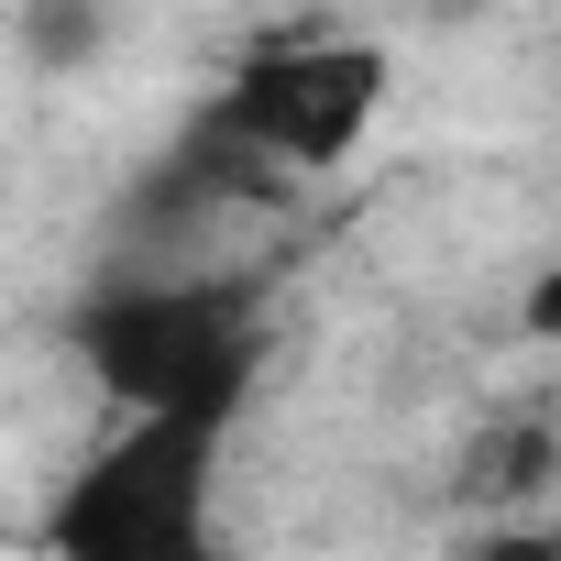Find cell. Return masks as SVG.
Segmentation results:
<instances>
[{
  "mask_svg": "<svg viewBox=\"0 0 561 561\" xmlns=\"http://www.w3.org/2000/svg\"><path fill=\"white\" fill-rule=\"evenodd\" d=\"M78 364L133 408V419H231L264 331L242 287H187V275H154V287H111L78 320Z\"/></svg>",
  "mask_w": 561,
  "mask_h": 561,
  "instance_id": "1",
  "label": "cell"
},
{
  "mask_svg": "<svg viewBox=\"0 0 561 561\" xmlns=\"http://www.w3.org/2000/svg\"><path fill=\"white\" fill-rule=\"evenodd\" d=\"M220 430L231 419H122L56 495V561H220Z\"/></svg>",
  "mask_w": 561,
  "mask_h": 561,
  "instance_id": "2",
  "label": "cell"
},
{
  "mask_svg": "<svg viewBox=\"0 0 561 561\" xmlns=\"http://www.w3.org/2000/svg\"><path fill=\"white\" fill-rule=\"evenodd\" d=\"M375 111H386V45H364V34H298V45L242 56V78H231V100L209 122L264 176H320V165H342L375 133Z\"/></svg>",
  "mask_w": 561,
  "mask_h": 561,
  "instance_id": "3",
  "label": "cell"
},
{
  "mask_svg": "<svg viewBox=\"0 0 561 561\" xmlns=\"http://www.w3.org/2000/svg\"><path fill=\"white\" fill-rule=\"evenodd\" d=\"M539 484H550V430H539V419L484 430L473 462H462V495H473V506H517V495H539Z\"/></svg>",
  "mask_w": 561,
  "mask_h": 561,
  "instance_id": "4",
  "label": "cell"
},
{
  "mask_svg": "<svg viewBox=\"0 0 561 561\" xmlns=\"http://www.w3.org/2000/svg\"><path fill=\"white\" fill-rule=\"evenodd\" d=\"M473 561H561V528H495Z\"/></svg>",
  "mask_w": 561,
  "mask_h": 561,
  "instance_id": "5",
  "label": "cell"
},
{
  "mask_svg": "<svg viewBox=\"0 0 561 561\" xmlns=\"http://www.w3.org/2000/svg\"><path fill=\"white\" fill-rule=\"evenodd\" d=\"M517 331H528V342H561V264L528 287V320H517Z\"/></svg>",
  "mask_w": 561,
  "mask_h": 561,
  "instance_id": "6",
  "label": "cell"
},
{
  "mask_svg": "<svg viewBox=\"0 0 561 561\" xmlns=\"http://www.w3.org/2000/svg\"><path fill=\"white\" fill-rule=\"evenodd\" d=\"M440 12H462V0H440Z\"/></svg>",
  "mask_w": 561,
  "mask_h": 561,
  "instance_id": "7",
  "label": "cell"
}]
</instances>
